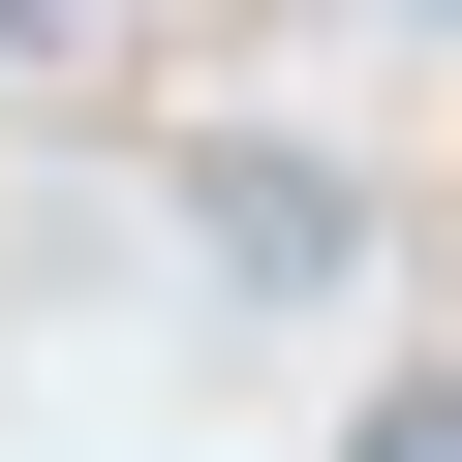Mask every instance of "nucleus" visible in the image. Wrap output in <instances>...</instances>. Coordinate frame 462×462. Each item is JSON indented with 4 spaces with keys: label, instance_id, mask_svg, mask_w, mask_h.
<instances>
[{
    "label": "nucleus",
    "instance_id": "obj_3",
    "mask_svg": "<svg viewBox=\"0 0 462 462\" xmlns=\"http://www.w3.org/2000/svg\"><path fill=\"white\" fill-rule=\"evenodd\" d=\"M32 62H62V0H0V93H32Z\"/></svg>",
    "mask_w": 462,
    "mask_h": 462
},
{
    "label": "nucleus",
    "instance_id": "obj_2",
    "mask_svg": "<svg viewBox=\"0 0 462 462\" xmlns=\"http://www.w3.org/2000/svg\"><path fill=\"white\" fill-rule=\"evenodd\" d=\"M370 462H462V370H401V401H370Z\"/></svg>",
    "mask_w": 462,
    "mask_h": 462
},
{
    "label": "nucleus",
    "instance_id": "obj_4",
    "mask_svg": "<svg viewBox=\"0 0 462 462\" xmlns=\"http://www.w3.org/2000/svg\"><path fill=\"white\" fill-rule=\"evenodd\" d=\"M431 32H462V0H431Z\"/></svg>",
    "mask_w": 462,
    "mask_h": 462
},
{
    "label": "nucleus",
    "instance_id": "obj_1",
    "mask_svg": "<svg viewBox=\"0 0 462 462\" xmlns=\"http://www.w3.org/2000/svg\"><path fill=\"white\" fill-rule=\"evenodd\" d=\"M154 216H185L247 309H339V278H370V185H339L309 124H185V154H154Z\"/></svg>",
    "mask_w": 462,
    "mask_h": 462
}]
</instances>
